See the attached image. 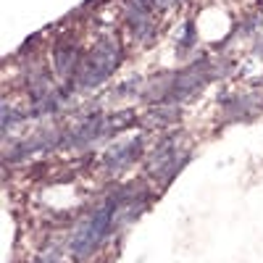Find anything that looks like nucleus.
<instances>
[{
	"label": "nucleus",
	"instance_id": "4",
	"mask_svg": "<svg viewBox=\"0 0 263 263\" xmlns=\"http://www.w3.org/2000/svg\"><path fill=\"white\" fill-rule=\"evenodd\" d=\"M42 263H55V260H42Z\"/></svg>",
	"mask_w": 263,
	"mask_h": 263
},
{
	"label": "nucleus",
	"instance_id": "3",
	"mask_svg": "<svg viewBox=\"0 0 263 263\" xmlns=\"http://www.w3.org/2000/svg\"><path fill=\"white\" fill-rule=\"evenodd\" d=\"M177 140H163L161 147H156V153L150 156L147 161V171L150 174H156V177H161V174H168V166L174 163V158H177Z\"/></svg>",
	"mask_w": 263,
	"mask_h": 263
},
{
	"label": "nucleus",
	"instance_id": "1",
	"mask_svg": "<svg viewBox=\"0 0 263 263\" xmlns=\"http://www.w3.org/2000/svg\"><path fill=\"white\" fill-rule=\"evenodd\" d=\"M119 58H121V53L116 48V42H111V40L98 42V45L87 53L82 66H79V82H82V87H98V84H103L108 77L114 74Z\"/></svg>",
	"mask_w": 263,
	"mask_h": 263
},
{
	"label": "nucleus",
	"instance_id": "2",
	"mask_svg": "<svg viewBox=\"0 0 263 263\" xmlns=\"http://www.w3.org/2000/svg\"><path fill=\"white\" fill-rule=\"evenodd\" d=\"M114 203H108L103 208H98L87 221L79 227V232L74 234L71 239V253L77 258H87L100 242H103V237L108 234V227H111V218H114Z\"/></svg>",
	"mask_w": 263,
	"mask_h": 263
}]
</instances>
